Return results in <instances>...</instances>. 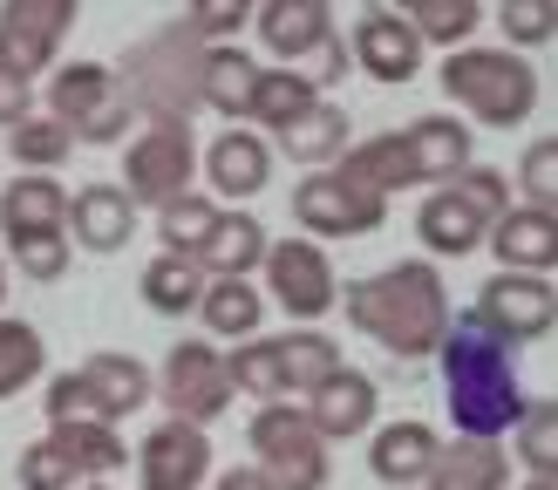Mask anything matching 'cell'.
<instances>
[{
	"mask_svg": "<svg viewBox=\"0 0 558 490\" xmlns=\"http://www.w3.org/2000/svg\"><path fill=\"white\" fill-rule=\"evenodd\" d=\"M150 395H163V408H171V422H191L205 429L232 408V375H226V354H218L211 341H178L171 354H163V375L150 381Z\"/></svg>",
	"mask_w": 558,
	"mask_h": 490,
	"instance_id": "8fae6325",
	"label": "cell"
},
{
	"mask_svg": "<svg viewBox=\"0 0 558 490\" xmlns=\"http://www.w3.org/2000/svg\"><path fill=\"white\" fill-rule=\"evenodd\" d=\"M470 320H477L497 347L518 354V347L545 341L558 327V293H551V280H532V272H490V280L477 286Z\"/></svg>",
	"mask_w": 558,
	"mask_h": 490,
	"instance_id": "30bf717a",
	"label": "cell"
},
{
	"mask_svg": "<svg viewBox=\"0 0 558 490\" xmlns=\"http://www.w3.org/2000/svg\"><path fill=\"white\" fill-rule=\"evenodd\" d=\"M266 225L253 218V205H232V211H218L211 218V232H205V245L191 253V266L205 272V280H253L259 272V259H266Z\"/></svg>",
	"mask_w": 558,
	"mask_h": 490,
	"instance_id": "cb8c5ba5",
	"label": "cell"
},
{
	"mask_svg": "<svg viewBox=\"0 0 558 490\" xmlns=\"http://www.w3.org/2000/svg\"><path fill=\"white\" fill-rule=\"evenodd\" d=\"M442 368V402H450V422L470 443H505L524 416V389H518V362L511 347H497L470 314L450 320V334L436 347Z\"/></svg>",
	"mask_w": 558,
	"mask_h": 490,
	"instance_id": "7a4b0ae2",
	"label": "cell"
},
{
	"mask_svg": "<svg viewBox=\"0 0 558 490\" xmlns=\"http://www.w3.org/2000/svg\"><path fill=\"white\" fill-rule=\"evenodd\" d=\"M0 299H8V259H0Z\"/></svg>",
	"mask_w": 558,
	"mask_h": 490,
	"instance_id": "681fc988",
	"label": "cell"
},
{
	"mask_svg": "<svg viewBox=\"0 0 558 490\" xmlns=\"http://www.w3.org/2000/svg\"><path fill=\"white\" fill-rule=\"evenodd\" d=\"M259 272H266V307L293 314V327H320L333 314V299H341V280H333L327 253H320L314 238H300V232L293 238H272Z\"/></svg>",
	"mask_w": 558,
	"mask_h": 490,
	"instance_id": "9c48e42d",
	"label": "cell"
},
{
	"mask_svg": "<svg viewBox=\"0 0 558 490\" xmlns=\"http://www.w3.org/2000/svg\"><path fill=\"white\" fill-rule=\"evenodd\" d=\"M198 299H205V272L178 259V253H157L144 266V307L163 314V320H178V314H198Z\"/></svg>",
	"mask_w": 558,
	"mask_h": 490,
	"instance_id": "836d02e7",
	"label": "cell"
},
{
	"mask_svg": "<svg viewBox=\"0 0 558 490\" xmlns=\"http://www.w3.org/2000/svg\"><path fill=\"white\" fill-rule=\"evenodd\" d=\"M402 21L415 27V41H436V48H470V35H477V21H484V8L477 0H409L402 8Z\"/></svg>",
	"mask_w": 558,
	"mask_h": 490,
	"instance_id": "74e56055",
	"label": "cell"
},
{
	"mask_svg": "<svg viewBox=\"0 0 558 490\" xmlns=\"http://www.w3.org/2000/svg\"><path fill=\"white\" fill-rule=\"evenodd\" d=\"M497 27L511 35V54L518 48H545L558 35V8L551 0H505V8H497Z\"/></svg>",
	"mask_w": 558,
	"mask_h": 490,
	"instance_id": "b9f144b4",
	"label": "cell"
},
{
	"mask_svg": "<svg viewBox=\"0 0 558 490\" xmlns=\"http://www.w3.org/2000/svg\"><path fill=\"white\" fill-rule=\"evenodd\" d=\"M253 82H259V62L245 48H205L198 54V109H218L226 117V130L232 123H245V102H253Z\"/></svg>",
	"mask_w": 558,
	"mask_h": 490,
	"instance_id": "83f0119b",
	"label": "cell"
},
{
	"mask_svg": "<svg viewBox=\"0 0 558 490\" xmlns=\"http://www.w3.org/2000/svg\"><path fill=\"white\" fill-rule=\"evenodd\" d=\"M300 416L314 422V436L333 450V443H354V436H368L375 416H381V389H375V375H361V368H333L320 389H306L300 402Z\"/></svg>",
	"mask_w": 558,
	"mask_h": 490,
	"instance_id": "2e32d148",
	"label": "cell"
},
{
	"mask_svg": "<svg viewBox=\"0 0 558 490\" xmlns=\"http://www.w3.org/2000/svg\"><path fill=\"white\" fill-rule=\"evenodd\" d=\"M518 191H524V205H532V211H551V198H558V136H538V144H524Z\"/></svg>",
	"mask_w": 558,
	"mask_h": 490,
	"instance_id": "7bdbcfd3",
	"label": "cell"
},
{
	"mask_svg": "<svg viewBox=\"0 0 558 490\" xmlns=\"http://www.w3.org/2000/svg\"><path fill=\"white\" fill-rule=\"evenodd\" d=\"M333 307L354 320V334L381 341L396 362H436V347H442V334H450V320H457L450 286H442V266H429V259L381 266L368 280L341 286Z\"/></svg>",
	"mask_w": 558,
	"mask_h": 490,
	"instance_id": "6da1fadb",
	"label": "cell"
},
{
	"mask_svg": "<svg viewBox=\"0 0 558 490\" xmlns=\"http://www.w3.org/2000/svg\"><path fill=\"white\" fill-rule=\"evenodd\" d=\"M320 96L306 89V82L293 75V69H259V82H253V102H245V130H259L266 144H279L306 109H314Z\"/></svg>",
	"mask_w": 558,
	"mask_h": 490,
	"instance_id": "f546056e",
	"label": "cell"
},
{
	"mask_svg": "<svg viewBox=\"0 0 558 490\" xmlns=\"http://www.w3.org/2000/svg\"><path fill=\"white\" fill-rule=\"evenodd\" d=\"M35 117V82L14 75V69H0V130H14Z\"/></svg>",
	"mask_w": 558,
	"mask_h": 490,
	"instance_id": "bcb514c9",
	"label": "cell"
},
{
	"mask_svg": "<svg viewBox=\"0 0 558 490\" xmlns=\"http://www.w3.org/2000/svg\"><path fill=\"white\" fill-rule=\"evenodd\" d=\"M505 211H511V177L470 163L457 184H442V191H429V198L415 205V238H423L429 266L436 259H463V253H484V238H490V225Z\"/></svg>",
	"mask_w": 558,
	"mask_h": 490,
	"instance_id": "277c9868",
	"label": "cell"
},
{
	"mask_svg": "<svg viewBox=\"0 0 558 490\" xmlns=\"http://www.w3.org/2000/svg\"><path fill=\"white\" fill-rule=\"evenodd\" d=\"M48 123H62L75 144H130L136 109L109 62H54L48 69Z\"/></svg>",
	"mask_w": 558,
	"mask_h": 490,
	"instance_id": "8992f818",
	"label": "cell"
},
{
	"mask_svg": "<svg viewBox=\"0 0 558 490\" xmlns=\"http://www.w3.org/2000/svg\"><path fill=\"white\" fill-rule=\"evenodd\" d=\"M226 211L218 198H198V191H184V198H171L157 211V245L163 253H178V259H191L205 245V232H211V218Z\"/></svg>",
	"mask_w": 558,
	"mask_h": 490,
	"instance_id": "f35d334b",
	"label": "cell"
},
{
	"mask_svg": "<svg viewBox=\"0 0 558 490\" xmlns=\"http://www.w3.org/2000/svg\"><path fill=\"white\" fill-rule=\"evenodd\" d=\"M518 463L532 477H551L558 470V402H524V416H518Z\"/></svg>",
	"mask_w": 558,
	"mask_h": 490,
	"instance_id": "ab89813d",
	"label": "cell"
},
{
	"mask_svg": "<svg viewBox=\"0 0 558 490\" xmlns=\"http://www.w3.org/2000/svg\"><path fill=\"white\" fill-rule=\"evenodd\" d=\"M245 443H253V470L272 490H327L333 463L327 443L314 436V422L300 416V402H266L253 422H245Z\"/></svg>",
	"mask_w": 558,
	"mask_h": 490,
	"instance_id": "52a82bcc",
	"label": "cell"
},
{
	"mask_svg": "<svg viewBox=\"0 0 558 490\" xmlns=\"http://www.w3.org/2000/svg\"><path fill=\"white\" fill-rule=\"evenodd\" d=\"M75 381H82V395H89L96 422H109V429H117L123 416H136V408L150 402V368L136 362V354H117V347L89 354V362L75 368Z\"/></svg>",
	"mask_w": 558,
	"mask_h": 490,
	"instance_id": "d4e9b609",
	"label": "cell"
},
{
	"mask_svg": "<svg viewBox=\"0 0 558 490\" xmlns=\"http://www.w3.org/2000/svg\"><path fill=\"white\" fill-rule=\"evenodd\" d=\"M96 490H109V483H96Z\"/></svg>",
	"mask_w": 558,
	"mask_h": 490,
	"instance_id": "f907efd6",
	"label": "cell"
},
{
	"mask_svg": "<svg viewBox=\"0 0 558 490\" xmlns=\"http://www.w3.org/2000/svg\"><path fill=\"white\" fill-rule=\"evenodd\" d=\"M75 27V0H8L0 8V69L14 75H48Z\"/></svg>",
	"mask_w": 558,
	"mask_h": 490,
	"instance_id": "4fadbf2b",
	"label": "cell"
},
{
	"mask_svg": "<svg viewBox=\"0 0 558 490\" xmlns=\"http://www.w3.org/2000/svg\"><path fill=\"white\" fill-rule=\"evenodd\" d=\"M14 477H21V490H75V483H82V477L69 470V463H62V450L48 443V436H41V443H27V450H21Z\"/></svg>",
	"mask_w": 558,
	"mask_h": 490,
	"instance_id": "ee69618b",
	"label": "cell"
},
{
	"mask_svg": "<svg viewBox=\"0 0 558 490\" xmlns=\"http://www.w3.org/2000/svg\"><path fill=\"white\" fill-rule=\"evenodd\" d=\"M69 253H123V245L136 238V205L123 198L117 184H82L69 191Z\"/></svg>",
	"mask_w": 558,
	"mask_h": 490,
	"instance_id": "ac0fdd59",
	"label": "cell"
},
{
	"mask_svg": "<svg viewBox=\"0 0 558 490\" xmlns=\"http://www.w3.org/2000/svg\"><path fill=\"white\" fill-rule=\"evenodd\" d=\"M436 450H442V436L423 416H402V422L368 429V470L381 477V490H423Z\"/></svg>",
	"mask_w": 558,
	"mask_h": 490,
	"instance_id": "7402d4cb",
	"label": "cell"
},
{
	"mask_svg": "<svg viewBox=\"0 0 558 490\" xmlns=\"http://www.w3.org/2000/svg\"><path fill=\"white\" fill-rule=\"evenodd\" d=\"M348 41V69H361L368 82H381V89H402V82H415V69H423V41H415V27L402 21V8H361L354 14V35Z\"/></svg>",
	"mask_w": 558,
	"mask_h": 490,
	"instance_id": "5bb4252c",
	"label": "cell"
},
{
	"mask_svg": "<svg viewBox=\"0 0 558 490\" xmlns=\"http://www.w3.org/2000/svg\"><path fill=\"white\" fill-rule=\"evenodd\" d=\"M48 375V347H41V327H27L14 314H0V402H14L21 389H35Z\"/></svg>",
	"mask_w": 558,
	"mask_h": 490,
	"instance_id": "d590c367",
	"label": "cell"
},
{
	"mask_svg": "<svg viewBox=\"0 0 558 490\" xmlns=\"http://www.w3.org/2000/svg\"><path fill=\"white\" fill-rule=\"evenodd\" d=\"M211 490H272L253 463H239V470H211Z\"/></svg>",
	"mask_w": 558,
	"mask_h": 490,
	"instance_id": "7dc6e473",
	"label": "cell"
},
{
	"mask_svg": "<svg viewBox=\"0 0 558 490\" xmlns=\"http://www.w3.org/2000/svg\"><path fill=\"white\" fill-rule=\"evenodd\" d=\"M484 245H490L497 272H532V280H551V266H558V211L511 205V211L490 225Z\"/></svg>",
	"mask_w": 558,
	"mask_h": 490,
	"instance_id": "603a6c76",
	"label": "cell"
},
{
	"mask_svg": "<svg viewBox=\"0 0 558 490\" xmlns=\"http://www.w3.org/2000/svg\"><path fill=\"white\" fill-rule=\"evenodd\" d=\"M287 205H293L300 238H314V245L320 238H368V232L388 225V205L368 198V191H354L348 177H333V171H306Z\"/></svg>",
	"mask_w": 558,
	"mask_h": 490,
	"instance_id": "7c38bea8",
	"label": "cell"
},
{
	"mask_svg": "<svg viewBox=\"0 0 558 490\" xmlns=\"http://www.w3.org/2000/svg\"><path fill=\"white\" fill-rule=\"evenodd\" d=\"M205 177H211L218 198H239V211H245V198H259L272 184V144L259 130H245V123L218 130L205 144Z\"/></svg>",
	"mask_w": 558,
	"mask_h": 490,
	"instance_id": "44dd1931",
	"label": "cell"
},
{
	"mask_svg": "<svg viewBox=\"0 0 558 490\" xmlns=\"http://www.w3.org/2000/svg\"><path fill=\"white\" fill-rule=\"evenodd\" d=\"M333 177H348L354 191H368V198H381V205L396 198V191H409L415 171H409L402 130H381V136H368V144H348L341 163H333Z\"/></svg>",
	"mask_w": 558,
	"mask_h": 490,
	"instance_id": "484cf974",
	"label": "cell"
},
{
	"mask_svg": "<svg viewBox=\"0 0 558 490\" xmlns=\"http://www.w3.org/2000/svg\"><path fill=\"white\" fill-rule=\"evenodd\" d=\"M272 347H279V368H287V395L300 389H320V381L341 368V341L327 334V327H293V334H272Z\"/></svg>",
	"mask_w": 558,
	"mask_h": 490,
	"instance_id": "d6a6232c",
	"label": "cell"
},
{
	"mask_svg": "<svg viewBox=\"0 0 558 490\" xmlns=\"http://www.w3.org/2000/svg\"><path fill=\"white\" fill-rule=\"evenodd\" d=\"M69 191L54 177H14L0 191V253L14 245H41V238H69Z\"/></svg>",
	"mask_w": 558,
	"mask_h": 490,
	"instance_id": "e0dca14e",
	"label": "cell"
},
{
	"mask_svg": "<svg viewBox=\"0 0 558 490\" xmlns=\"http://www.w3.org/2000/svg\"><path fill=\"white\" fill-rule=\"evenodd\" d=\"M348 144H354V123H348V109L327 102V96L306 109V117H300L287 136H279V150H287L293 163H306V171H333Z\"/></svg>",
	"mask_w": 558,
	"mask_h": 490,
	"instance_id": "4dcf8cb0",
	"label": "cell"
},
{
	"mask_svg": "<svg viewBox=\"0 0 558 490\" xmlns=\"http://www.w3.org/2000/svg\"><path fill=\"white\" fill-rule=\"evenodd\" d=\"M198 54L205 48L191 41L178 21L150 41H136L117 69L130 109H144L150 123H191V109H198Z\"/></svg>",
	"mask_w": 558,
	"mask_h": 490,
	"instance_id": "5b68a950",
	"label": "cell"
},
{
	"mask_svg": "<svg viewBox=\"0 0 558 490\" xmlns=\"http://www.w3.org/2000/svg\"><path fill=\"white\" fill-rule=\"evenodd\" d=\"M423 490H511V450L505 443H470V436H457V443H442Z\"/></svg>",
	"mask_w": 558,
	"mask_h": 490,
	"instance_id": "4316f807",
	"label": "cell"
},
{
	"mask_svg": "<svg viewBox=\"0 0 558 490\" xmlns=\"http://www.w3.org/2000/svg\"><path fill=\"white\" fill-rule=\"evenodd\" d=\"M402 144H409V171H415V184H457L470 163H477V136H470V123L463 117H415L409 130H402Z\"/></svg>",
	"mask_w": 558,
	"mask_h": 490,
	"instance_id": "ffe728a7",
	"label": "cell"
},
{
	"mask_svg": "<svg viewBox=\"0 0 558 490\" xmlns=\"http://www.w3.org/2000/svg\"><path fill=\"white\" fill-rule=\"evenodd\" d=\"M75 150V136L62 123H48V117H27L8 130V157H14V177H54L69 163Z\"/></svg>",
	"mask_w": 558,
	"mask_h": 490,
	"instance_id": "8d00e7d4",
	"label": "cell"
},
{
	"mask_svg": "<svg viewBox=\"0 0 558 490\" xmlns=\"http://www.w3.org/2000/svg\"><path fill=\"white\" fill-rule=\"evenodd\" d=\"M511 490H558L551 477H524V483H511Z\"/></svg>",
	"mask_w": 558,
	"mask_h": 490,
	"instance_id": "c3c4849f",
	"label": "cell"
},
{
	"mask_svg": "<svg viewBox=\"0 0 558 490\" xmlns=\"http://www.w3.org/2000/svg\"><path fill=\"white\" fill-rule=\"evenodd\" d=\"M226 375H232V395H253L259 408H266V402H287V368H279L272 334L239 341V347L226 354Z\"/></svg>",
	"mask_w": 558,
	"mask_h": 490,
	"instance_id": "e575fe53",
	"label": "cell"
},
{
	"mask_svg": "<svg viewBox=\"0 0 558 490\" xmlns=\"http://www.w3.org/2000/svg\"><path fill=\"white\" fill-rule=\"evenodd\" d=\"M191 171H198V136L191 123H144L136 144H123V198L130 205H171L191 191Z\"/></svg>",
	"mask_w": 558,
	"mask_h": 490,
	"instance_id": "ba28073f",
	"label": "cell"
},
{
	"mask_svg": "<svg viewBox=\"0 0 558 490\" xmlns=\"http://www.w3.org/2000/svg\"><path fill=\"white\" fill-rule=\"evenodd\" d=\"M69 238H41V245H14V266L27 272V280H35V286H54V280H62V272H69Z\"/></svg>",
	"mask_w": 558,
	"mask_h": 490,
	"instance_id": "f6af8a7d",
	"label": "cell"
},
{
	"mask_svg": "<svg viewBox=\"0 0 558 490\" xmlns=\"http://www.w3.org/2000/svg\"><path fill=\"white\" fill-rule=\"evenodd\" d=\"M436 82H442V96L463 109V123H477V130H518L538 109V75L511 48H477L470 41L457 54H442Z\"/></svg>",
	"mask_w": 558,
	"mask_h": 490,
	"instance_id": "3957f363",
	"label": "cell"
},
{
	"mask_svg": "<svg viewBox=\"0 0 558 490\" xmlns=\"http://www.w3.org/2000/svg\"><path fill=\"white\" fill-rule=\"evenodd\" d=\"M211 470H218L211 436L191 429V422L163 416L144 443H136V490H205Z\"/></svg>",
	"mask_w": 558,
	"mask_h": 490,
	"instance_id": "9a60e30c",
	"label": "cell"
},
{
	"mask_svg": "<svg viewBox=\"0 0 558 490\" xmlns=\"http://www.w3.org/2000/svg\"><path fill=\"white\" fill-rule=\"evenodd\" d=\"M245 21H253V8H245V0H198V8H191L178 27L198 48H226V35H245Z\"/></svg>",
	"mask_w": 558,
	"mask_h": 490,
	"instance_id": "60d3db41",
	"label": "cell"
},
{
	"mask_svg": "<svg viewBox=\"0 0 558 490\" xmlns=\"http://www.w3.org/2000/svg\"><path fill=\"white\" fill-rule=\"evenodd\" d=\"M198 320H205L211 341H253L259 320H266V293L253 280H205Z\"/></svg>",
	"mask_w": 558,
	"mask_h": 490,
	"instance_id": "1f68e13d",
	"label": "cell"
},
{
	"mask_svg": "<svg viewBox=\"0 0 558 490\" xmlns=\"http://www.w3.org/2000/svg\"><path fill=\"white\" fill-rule=\"evenodd\" d=\"M48 443L62 450V463L82 483H102L109 470H123V463H130L123 429H109V422H48Z\"/></svg>",
	"mask_w": 558,
	"mask_h": 490,
	"instance_id": "f1b7e54d",
	"label": "cell"
},
{
	"mask_svg": "<svg viewBox=\"0 0 558 490\" xmlns=\"http://www.w3.org/2000/svg\"><path fill=\"white\" fill-rule=\"evenodd\" d=\"M253 35L266 41L272 69H300L327 35H333V14L327 0H259L253 8Z\"/></svg>",
	"mask_w": 558,
	"mask_h": 490,
	"instance_id": "d6986e66",
	"label": "cell"
}]
</instances>
